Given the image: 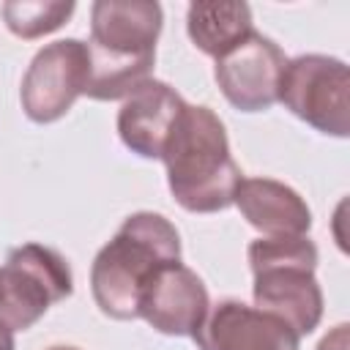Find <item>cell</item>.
<instances>
[{
  "label": "cell",
  "instance_id": "obj_1",
  "mask_svg": "<svg viewBox=\"0 0 350 350\" xmlns=\"http://www.w3.org/2000/svg\"><path fill=\"white\" fill-rule=\"evenodd\" d=\"M164 25L161 5L153 0H98L90 8V74L85 96L118 101L150 79L156 41Z\"/></svg>",
  "mask_w": 350,
  "mask_h": 350
},
{
  "label": "cell",
  "instance_id": "obj_2",
  "mask_svg": "<svg viewBox=\"0 0 350 350\" xmlns=\"http://www.w3.org/2000/svg\"><path fill=\"white\" fill-rule=\"evenodd\" d=\"M161 161L175 202L189 213H219L230 208L243 178L230 153L224 123L211 107H183L164 142Z\"/></svg>",
  "mask_w": 350,
  "mask_h": 350
},
{
  "label": "cell",
  "instance_id": "obj_3",
  "mask_svg": "<svg viewBox=\"0 0 350 350\" xmlns=\"http://www.w3.org/2000/svg\"><path fill=\"white\" fill-rule=\"evenodd\" d=\"M175 260H180V235L167 216L153 211L126 216L90 265L96 306L112 320H137L142 284L159 265Z\"/></svg>",
  "mask_w": 350,
  "mask_h": 350
},
{
  "label": "cell",
  "instance_id": "obj_4",
  "mask_svg": "<svg viewBox=\"0 0 350 350\" xmlns=\"http://www.w3.org/2000/svg\"><path fill=\"white\" fill-rule=\"evenodd\" d=\"M246 257L254 306L282 317L298 336L312 334L323 320L317 246L306 235H265L249 243Z\"/></svg>",
  "mask_w": 350,
  "mask_h": 350
},
{
  "label": "cell",
  "instance_id": "obj_5",
  "mask_svg": "<svg viewBox=\"0 0 350 350\" xmlns=\"http://www.w3.org/2000/svg\"><path fill=\"white\" fill-rule=\"evenodd\" d=\"M71 293L74 276L60 252L41 243L14 246L0 268V325L27 331Z\"/></svg>",
  "mask_w": 350,
  "mask_h": 350
},
{
  "label": "cell",
  "instance_id": "obj_6",
  "mask_svg": "<svg viewBox=\"0 0 350 350\" xmlns=\"http://www.w3.org/2000/svg\"><path fill=\"white\" fill-rule=\"evenodd\" d=\"M279 101L320 134L345 139L350 134L347 63L317 52L287 60L279 79Z\"/></svg>",
  "mask_w": 350,
  "mask_h": 350
},
{
  "label": "cell",
  "instance_id": "obj_7",
  "mask_svg": "<svg viewBox=\"0 0 350 350\" xmlns=\"http://www.w3.org/2000/svg\"><path fill=\"white\" fill-rule=\"evenodd\" d=\"M90 74L88 44L79 38H60L41 46L19 88V101L33 123L60 120L79 96H85Z\"/></svg>",
  "mask_w": 350,
  "mask_h": 350
},
{
  "label": "cell",
  "instance_id": "obj_8",
  "mask_svg": "<svg viewBox=\"0 0 350 350\" xmlns=\"http://www.w3.org/2000/svg\"><path fill=\"white\" fill-rule=\"evenodd\" d=\"M287 57L276 41L252 30L241 44L216 57L213 77L221 96L241 112H262L279 101Z\"/></svg>",
  "mask_w": 350,
  "mask_h": 350
},
{
  "label": "cell",
  "instance_id": "obj_9",
  "mask_svg": "<svg viewBox=\"0 0 350 350\" xmlns=\"http://www.w3.org/2000/svg\"><path fill=\"white\" fill-rule=\"evenodd\" d=\"M211 309L202 279L180 260L159 265L139 290L137 314L159 334L191 336Z\"/></svg>",
  "mask_w": 350,
  "mask_h": 350
},
{
  "label": "cell",
  "instance_id": "obj_10",
  "mask_svg": "<svg viewBox=\"0 0 350 350\" xmlns=\"http://www.w3.org/2000/svg\"><path fill=\"white\" fill-rule=\"evenodd\" d=\"M191 339L200 350H298L301 345L282 317L238 298L213 304Z\"/></svg>",
  "mask_w": 350,
  "mask_h": 350
},
{
  "label": "cell",
  "instance_id": "obj_11",
  "mask_svg": "<svg viewBox=\"0 0 350 350\" xmlns=\"http://www.w3.org/2000/svg\"><path fill=\"white\" fill-rule=\"evenodd\" d=\"M183 96L161 79L142 82L118 109V134L123 145L142 159H161L164 142L180 118Z\"/></svg>",
  "mask_w": 350,
  "mask_h": 350
},
{
  "label": "cell",
  "instance_id": "obj_12",
  "mask_svg": "<svg viewBox=\"0 0 350 350\" xmlns=\"http://www.w3.org/2000/svg\"><path fill=\"white\" fill-rule=\"evenodd\" d=\"M232 205L262 235H306L312 227L306 200L273 178H241Z\"/></svg>",
  "mask_w": 350,
  "mask_h": 350
},
{
  "label": "cell",
  "instance_id": "obj_13",
  "mask_svg": "<svg viewBox=\"0 0 350 350\" xmlns=\"http://www.w3.org/2000/svg\"><path fill=\"white\" fill-rule=\"evenodd\" d=\"M252 30L254 22L246 3H191L186 8V33L191 44L213 60L241 44Z\"/></svg>",
  "mask_w": 350,
  "mask_h": 350
},
{
  "label": "cell",
  "instance_id": "obj_14",
  "mask_svg": "<svg viewBox=\"0 0 350 350\" xmlns=\"http://www.w3.org/2000/svg\"><path fill=\"white\" fill-rule=\"evenodd\" d=\"M74 8L77 5L71 0H11L3 3L0 14L14 36L33 41L63 27L71 19Z\"/></svg>",
  "mask_w": 350,
  "mask_h": 350
},
{
  "label": "cell",
  "instance_id": "obj_15",
  "mask_svg": "<svg viewBox=\"0 0 350 350\" xmlns=\"http://www.w3.org/2000/svg\"><path fill=\"white\" fill-rule=\"evenodd\" d=\"M347 323H339L331 334H325L317 345V350H347Z\"/></svg>",
  "mask_w": 350,
  "mask_h": 350
},
{
  "label": "cell",
  "instance_id": "obj_16",
  "mask_svg": "<svg viewBox=\"0 0 350 350\" xmlns=\"http://www.w3.org/2000/svg\"><path fill=\"white\" fill-rule=\"evenodd\" d=\"M14 331H8L5 325H0V350H14Z\"/></svg>",
  "mask_w": 350,
  "mask_h": 350
},
{
  "label": "cell",
  "instance_id": "obj_17",
  "mask_svg": "<svg viewBox=\"0 0 350 350\" xmlns=\"http://www.w3.org/2000/svg\"><path fill=\"white\" fill-rule=\"evenodd\" d=\"M46 350H79V347H74V345H55V347H46Z\"/></svg>",
  "mask_w": 350,
  "mask_h": 350
}]
</instances>
